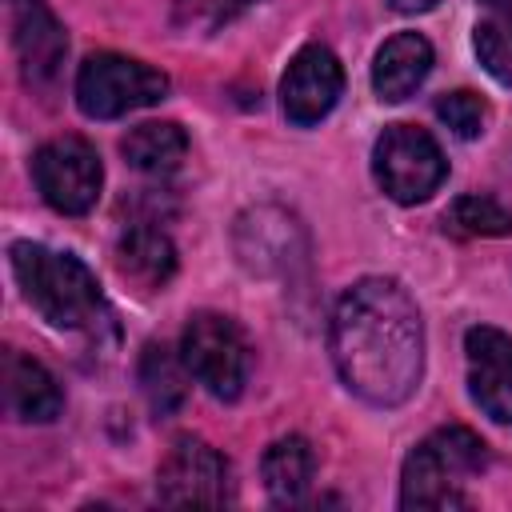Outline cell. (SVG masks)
I'll return each instance as SVG.
<instances>
[{
    "mask_svg": "<svg viewBox=\"0 0 512 512\" xmlns=\"http://www.w3.org/2000/svg\"><path fill=\"white\" fill-rule=\"evenodd\" d=\"M164 96L168 76L120 52H96L76 72V104L88 120H116L136 108H152Z\"/></svg>",
    "mask_w": 512,
    "mask_h": 512,
    "instance_id": "obj_5",
    "label": "cell"
},
{
    "mask_svg": "<svg viewBox=\"0 0 512 512\" xmlns=\"http://www.w3.org/2000/svg\"><path fill=\"white\" fill-rule=\"evenodd\" d=\"M116 268L124 280H132L140 292H156L176 272V248L160 228L136 224L116 240Z\"/></svg>",
    "mask_w": 512,
    "mask_h": 512,
    "instance_id": "obj_15",
    "label": "cell"
},
{
    "mask_svg": "<svg viewBox=\"0 0 512 512\" xmlns=\"http://www.w3.org/2000/svg\"><path fill=\"white\" fill-rule=\"evenodd\" d=\"M436 116L444 120V128H448L452 136L476 140V136L484 132V124H488V104H484L476 92L460 88V92H448V96L436 100Z\"/></svg>",
    "mask_w": 512,
    "mask_h": 512,
    "instance_id": "obj_22",
    "label": "cell"
},
{
    "mask_svg": "<svg viewBox=\"0 0 512 512\" xmlns=\"http://www.w3.org/2000/svg\"><path fill=\"white\" fill-rule=\"evenodd\" d=\"M472 44H476V56H480L484 72L496 84L512 88V12H500V16L480 20Z\"/></svg>",
    "mask_w": 512,
    "mask_h": 512,
    "instance_id": "obj_20",
    "label": "cell"
},
{
    "mask_svg": "<svg viewBox=\"0 0 512 512\" xmlns=\"http://www.w3.org/2000/svg\"><path fill=\"white\" fill-rule=\"evenodd\" d=\"M372 176L396 204H420L444 184L448 160L424 128L388 124L372 148Z\"/></svg>",
    "mask_w": 512,
    "mask_h": 512,
    "instance_id": "obj_6",
    "label": "cell"
},
{
    "mask_svg": "<svg viewBox=\"0 0 512 512\" xmlns=\"http://www.w3.org/2000/svg\"><path fill=\"white\" fill-rule=\"evenodd\" d=\"M468 392L484 416L512 424V336L500 328H468Z\"/></svg>",
    "mask_w": 512,
    "mask_h": 512,
    "instance_id": "obj_12",
    "label": "cell"
},
{
    "mask_svg": "<svg viewBox=\"0 0 512 512\" xmlns=\"http://www.w3.org/2000/svg\"><path fill=\"white\" fill-rule=\"evenodd\" d=\"M328 348L352 396L372 408L404 404L424 376V320L412 292L392 276L356 280L336 300Z\"/></svg>",
    "mask_w": 512,
    "mask_h": 512,
    "instance_id": "obj_1",
    "label": "cell"
},
{
    "mask_svg": "<svg viewBox=\"0 0 512 512\" xmlns=\"http://www.w3.org/2000/svg\"><path fill=\"white\" fill-rule=\"evenodd\" d=\"M428 72H432V44L420 32H396L376 52L372 88L380 100L396 104V100H408L428 80Z\"/></svg>",
    "mask_w": 512,
    "mask_h": 512,
    "instance_id": "obj_14",
    "label": "cell"
},
{
    "mask_svg": "<svg viewBox=\"0 0 512 512\" xmlns=\"http://www.w3.org/2000/svg\"><path fill=\"white\" fill-rule=\"evenodd\" d=\"M32 180L48 208L64 216H84L100 200L104 164L84 136H56L32 156Z\"/></svg>",
    "mask_w": 512,
    "mask_h": 512,
    "instance_id": "obj_7",
    "label": "cell"
},
{
    "mask_svg": "<svg viewBox=\"0 0 512 512\" xmlns=\"http://www.w3.org/2000/svg\"><path fill=\"white\" fill-rule=\"evenodd\" d=\"M344 92V68L324 44H308L292 56L284 80H280V108L292 124L308 128L320 124Z\"/></svg>",
    "mask_w": 512,
    "mask_h": 512,
    "instance_id": "obj_10",
    "label": "cell"
},
{
    "mask_svg": "<svg viewBox=\"0 0 512 512\" xmlns=\"http://www.w3.org/2000/svg\"><path fill=\"white\" fill-rule=\"evenodd\" d=\"M188 380H192V372H188L184 356H176L168 344H148L140 352V392L156 416H168L184 404Z\"/></svg>",
    "mask_w": 512,
    "mask_h": 512,
    "instance_id": "obj_18",
    "label": "cell"
},
{
    "mask_svg": "<svg viewBox=\"0 0 512 512\" xmlns=\"http://www.w3.org/2000/svg\"><path fill=\"white\" fill-rule=\"evenodd\" d=\"M312 472H316V456L312 444L304 436H280L268 444L264 460H260V476L264 488L272 496V504H300L312 488Z\"/></svg>",
    "mask_w": 512,
    "mask_h": 512,
    "instance_id": "obj_16",
    "label": "cell"
},
{
    "mask_svg": "<svg viewBox=\"0 0 512 512\" xmlns=\"http://www.w3.org/2000/svg\"><path fill=\"white\" fill-rule=\"evenodd\" d=\"M396 12H428V8H436L440 0H388Z\"/></svg>",
    "mask_w": 512,
    "mask_h": 512,
    "instance_id": "obj_23",
    "label": "cell"
},
{
    "mask_svg": "<svg viewBox=\"0 0 512 512\" xmlns=\"http://www.w3.org/2000/svg\"><path fill=\"white\" fill-rule=\"evenodd\" d=\"M12 272H16V284L24 288V300L52 328L96 332L100 324L112 320L92 268L72 252H56V248H44V244H32V240H16L12 244Z\"/></svg>",
    "mask_w": 512,
    "mask_h": 512,
    "instance_id": "obj_2",
    "label": "cell"
},
{
    "mask_svg": "<svg viewBox=\"0 0 512 512\" xmlns=\"http://www.w3.org/2000/svg\"><path fill=\"white\" fill-rule=\"evenodd\" d=\"M488 464V444L460 424L436 428L424 436L400 476V504L404 508H464L468 504V484L484 472Z\"/></svg>",
    "mask_w": 512,
    "mask_h": 512,
    "instance_id": "obj_3",
    "label": "cell"
},
{
    "mask_svg": "<svg viewBox=\"0 0 512 512\" xmlns=\"http://www.w3.org/2000/svg\"><path fill=\"white\" fill-rule=\"evenodd\" d=\"M484 4H492V8H512V0H484Z\"/></svg>",
    "mask_w": 512,
    "mask_h": 512,
    "instance_id": "obj_24",
    "label": "cell"
},
{
    "mask_svg": "<svg viewBox=\"0 0 512 512\" xmlns=\"http://www.w3.org/2000/svg\"><path fill=\"white\" fill-rule=\"evenodd\" d=\"M180 356H184L192 380L204 384V392H212L216 400H236L252 372L248 336L224 312H196L184 324Z\"/></svg>",
    "mask_w": 512,
    "mask_h": 512,
    "instance_id": "obj_4",
    "label": "cell"
},
{
    "mask_svg": "<svg viewBox=\"0 0 512 512\" xmlns=\"http://www.w3.org/2000/svg\"><path fill=\"white\" fill-rule=\"evenodd\" d=\"M252 4L256 0H172V24L184 36H212Z\"/></svg>",
    "mask_w": 512,
    "mask_h": 512,
    "instance_id": "obj_21",
    "label": "cell"
},
{
    "mask_svg": "<svg viewBox=\"0 0 512 512\" xmlns=\"http://www.w3.org/2000/svg\"><path fill=\"white\" fill-rule=\"evenodd\" d=\"M232 244L240 264L260 276H292L296 264H308V236L300 220L276 204L248 208L232 228Z\"/></svg>",
    "mask_w": 512,
    "mask_h": 512,
    "instance_id": "obj_9",
    "label": "cell"
},
{
    "mask_svg": "<svg viewBox=\"0 0 512 512\" xmlns=\"http://www.w3.org/2000/svg\"><path fill=\"white\" fill-rule=\"evenodd\" d=\"M8 24H12V44L20 56V72L32 88L56 84L64 56H68V36L64 24L52 16L44 0H8Z\"/></svg>",
    "mask_w": 512,
    "mask_h": 512,
    "instance_id": "obj_11",
    "label": "cell"
},
{
    "mask_svg": "<svg viewBox=\"0 0 512 512\" xmlns=\"http://www.w3.org/2000/svg\"><path fill=\"white\" fill-rule=\"evenodd\" d=\"M120 152H124V160L136 172H144V176H168V172L180 168V160L188 152V136L172 120H148V124H136L124 136Z\"/></svg>",
    "mask_w": 512,
    "mask_h": 512,
    "instance_id": "obj_17",
    "label": "cell"
},
{
    "mask_svg": "<svg viewBox=\"0 0 512 512\" xmlns=\"http://www.w3.org/2000/svg\"><path fill=\"white\" fill-rule=\"evenodd\" d=\"M156 496L168 508H216L232 500L228 460L200 436H176L156 468Z\"/></svg>",
    "mask_w": 512,
    "mask_h": 512,
    "instance_id": "obj_8",
    "label": "cell"
},
{
    "mask_svg": "<svg viewBox=\"0 0 512 512\" xmlns=\"http://www.w3.org/2000/svg\"><path fill=\"white\" fill-rule=\"evenodd\" d=\"M4 400H8V412L24 424H48L64 408V392L56 376L40 360L16 348L4 352Z\"/></svg>",
    "mask_w": 512,
    "mask_h": 512,
    "instance_id": "obj_13",
    "label": "cell"
},
{
    "mask_svg": "<svg viewBox=\"0 0 512 512\" xmlns=\"http://www.w3.org/2000/svg\"><path fill=\"white\" fill-rule=\"evenodd\" d=\"M444 232H452V236H508L512 212L500 208L492 196H460L444 212Z\"/></svg>",
    "mask_w": 512,
    "mask_h": 512,
    "instance_id": "obj_19",
    "label": "cell"
}]
</instances>
